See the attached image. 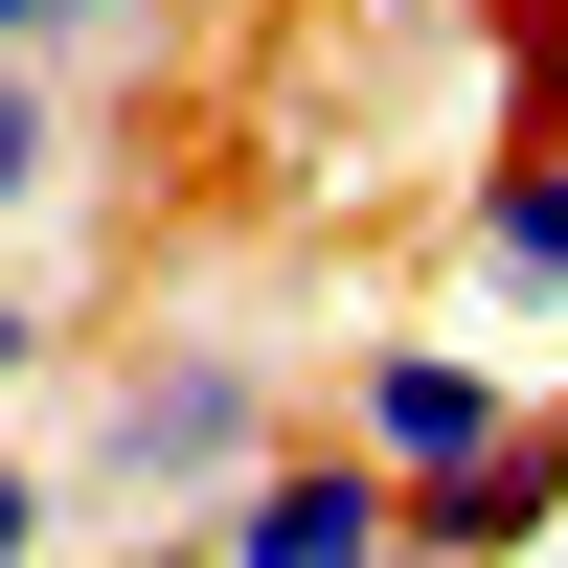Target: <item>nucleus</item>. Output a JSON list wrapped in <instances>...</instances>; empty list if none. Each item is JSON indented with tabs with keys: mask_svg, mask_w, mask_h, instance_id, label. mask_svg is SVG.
I'll use <instances>...</instances> for the list:
<instances>
[{
	"mask_svg": "<svg viewBox=\"0 0 568 568\" xmlns=\"http://www.w3.org/2000/svg\"><path fill=\"white\" fill-rule=\"evenodd\" d=\"M478 433H524V364H500V342H455V318L342 342V455H364V478H455Z\"/></svg>",
	"mask_w": 568,
	"mask_h": 568,
	"instance_id": "7ed1b4c3",
	"label": "nucleus"
},
{
	"mask_svg": "<svg viewBox=\"0 0 568 568\" xmlns=\"http://www.w3.org/2000/svg\"><path fill=\"white\" fill-rule=\"evenodd\" d=\"M387 546L409 568H524V546H568V409L478 433L455 478H387Z\"/></svg>",
	"mask_w": 568,
	"mask_h": 568,
	"instance_id": "20e7f679",
	"label": "nucleus"
},
{
	"mask_svg": "<svg viewBox=\"0 0 568 568\" xmlns=\"http://www.w3.org/2000/svg\"><path fill=\"white\" fill-rule=\"evenodd\" d=\"M0 568H69V455L0 433Z\"/></svg>",
	"mask_w": 568,
	"mask_h": 568,
	"instance_id": "0eeeda50",
	"label": "nucleus"
},
{
	"mask_svg": "<svg viewBox=\"0 0 568 568\" xmlns=\"http://www.w3.org/2000/svg\"><path fill=\"white\" fill-rule=\"evenodd\" d=\"M45 205H69V91L0 69V227H45Z\"/></svg>",
	"mask_w": 568,
	"mask_h": 568,
	"instance_id": "423d86ee",
	"label": "nucleus"
},
{
	"mask_svg": "<svg viewBox=\"0 0 568 568\" xmlns=\"http://www.w3.org/2000/svg\"><path fill=\"white\" fill-rule=\"evenodd\" d=\"M0 69H69V0H0Z\"/></svg>",
	"mask_w": 568,
	"mask_h": 568,
	"instance_id": "1a4fd4ad",
	"label": "nucleus"
},
{
	"mask_svg": "<svg viewBox=\"0 0 568 568\" xmlns=\"http://www.w3.org/2000/svg\"><path fill=\"white\" fill-rule=\"evenodd\" d=\"M45 342H69V318H45L23 273H0V433H23V387H45Z\"/></svg>",
	"mask_w": 568,
	"mask_h": 568,
	"instance_id": "6e6552de",
	"label": "nucleus"
},
{
	"mask_svg": "<svg viewBox=\"0 0 568 568\" xmlns=\"http://www.w3.org/2000/svg\"><path fill=\"white\" fill-rule=\"evenodd\" d=\"M136 568H409V546H387V478H364L342 433H273L227 500L136 524Z\"/></svg>",
	"mask_w": 568,
	"mask_h": 568,
	"instance_id": "f03ea898",
	"label": "nucleus"
},
{
	"mask_svg": "<svg viewBox=\"0 0 568 568\" xmlns=\"http://www.w3.org/2000/svg\"><path fill=\"white\" fill-rule=\"evenodd\" d=\"M296 433V387H273V342H227V318H182V342H136L114 387L69 409V524L91 500H136V524H182V500H227L251 455Z\"/></svg>",
	"mask_w": 568,
	"mask_h": 568,
	"instance_id": "f257e3e1",
	"label": "nucleus"
},
{
	"mask_svg": "<svg viewBox=\"0 0 568 568\" xmlns=\"http://www.w3.org/2000/svg\"><path fill=\"white\" fill-rule=\"evenodd\" d=\"M455 273H478L500 318H546V342H568V114H524L478 182H455Z\"/></svg>",
	"mask_w": 568,
	"mask_h": 568,
	"instance_id": "39448f33",
	"label": "nucleus"
},
{
	"mask_svg": "<svg viewBox=\"0 0 568 568\" xmlns=\"http://www.w3.org/2000/svg\"><path fill=\"white\" fill-rule=\"evenodd\" d=\"M69 45H160V0H69Z\"/></svg>",
	"mask_w": 568,
	"mask_h": 568,
	"instance_id": "9d476101",
	"label": "nucleus"
}]
</instances>
